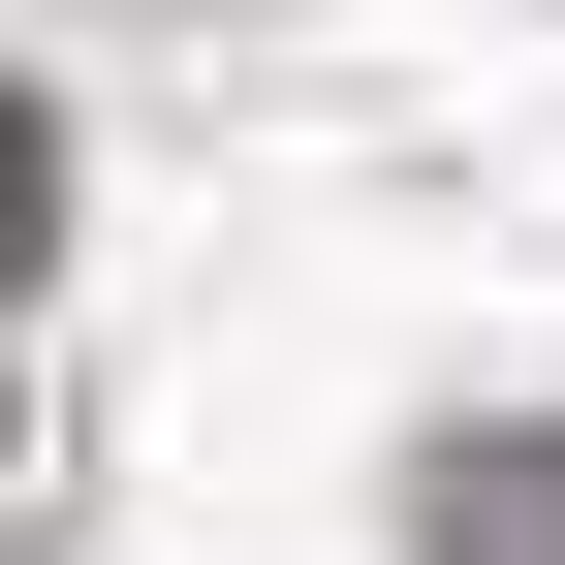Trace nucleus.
Instances as JSON below:
<instances>
[{
  "instance_id": "f257e3e1",
  "label": "nucleus",
  "mask_w": 565,
  "mask_h": 565,
  "mask_svg": "<svg viewBox=\"0 0 565 565\" xmlns=\"http://www.w3.org/2000/svg\"><path fill=\"white\" fill-rule=\"evenodd\" d=\"M32 189H63V126H32V95H0V252H32Z\"/></svg>"
}]
</instances>
